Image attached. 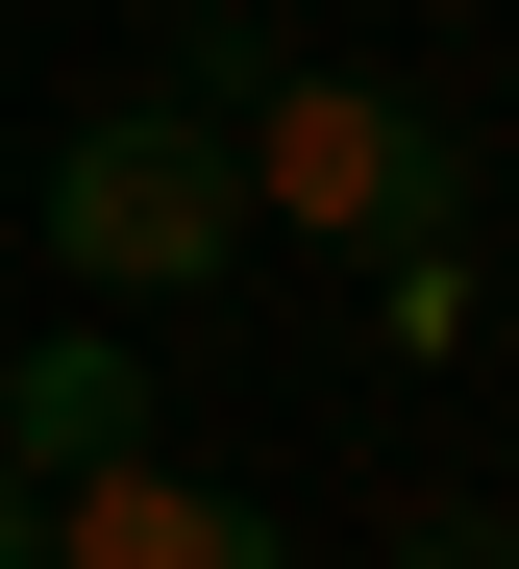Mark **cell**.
I'll use <instances>...</instances> for the list:
<instances>
[{
  "mask_svg": "<svg viewBox=\"0 0 519 569\" xmlns=\"http://www.w3.org/2000/svg\"><path fill=\"white\" fill-rule=\"evenodd\" d=\"M223 149H248V223L347 248V272H396V248H470V149H446V100H421V74H322V50H297L272 100L223 124Z\"/></svg>",
  "mask_w": 519,
  "mask_h": 569,
  "instance_id": "6da1fadb",
  "label": "cell"
},
{
  "mask_svg": "<svg viewBox=\"0 0 519 569\" xmlns=\"http://www.w3.org/2000/svg\"><path fill=\"white\" fill-rule=\"evenodd\" d=\"M26 199H50V272H74L99 322H124V298H198V272H248V149L198 124V100H99V124H50Z\"/></svg>",
  "mask_w": 519,
  "mask_h": 569,
  "instance_id": "7a4b0ae2",
  "label": "cell"
},
{
  "mask_svg": "<svg viewBox=\"0 0 519 569\" xmlns=\"http://www.w3.org/2000/svg\"><path fill=\"white\" fill-rule=\"evenodd\" d=\"M50 569H297V520L248 496V470H74V496H50Z\"/></svg>",
  "mask_w": 519,
  "mask_h": 569,
  "instance_id": "3957f363",
  "label": "cell"
},
{
  "mask_svg": "<svg viewBox=\"0 0 519 569\" xmlns=\"http://www.w3.org/2000/svg\"><path fill=\"white\" fill-rule=\"evenodd\" d=\"M0 470H26V496H74V470H149V347L124 322H26V371H0Z\"/></svg>",
  "mask_w": 519,
  "mask_h": 569,
  "instance_id": "277c9868",
  "label": "cell"
},
{
  "mask_svg": "<svg viewBox=\"0 0 519 569\" xmlns=\"http://www.w3.org/2000/svg\"><path fill=\"white\" fill-rule=\"evenodd\" d=\"M272 74H297V50L248 26V0H198V26H173V74H149V100H198V124H248V100H272Z\"/></svg>",
  "mask_w": 519,
  "mask_h": 569,
  "instance_id": "5b68a950",
  "label": "cell"
},
{
  "mask_svg": "<svg viewBox=\"0 0 519 569\" xmlns=\"http://www.w3.org/2000/svg\"><path fill=\"white\" fill-rule=\"evenodd\" d=\"M371 322H396V347L446 371V347H470V248H396V272H371Z\"/></svg>",
  "mask_w": 519,
  "mask_h": 569,
  "instance_id": "8992f818",
  "label": "cell"
},
{
  "mask_svg": "<svg viewBox=\"0 0 519 569\" xmlns=\"http://www.w3.org/2000/svg\"><path fill=\"white\" fill-rule=\"evenodd\" d=\"M396 569H519V520H495V496H421V520H396Z\"/></svg>",
  "mask_w": 519,
  "mask_h": 569,
  "instance_id": "52a82bcc",
  "label": "cell"
},
{
  "mask_svg": "<svg viewBox=\"0 0 519 569\" xmlns=\"http://www.w3.org/2000/svg\"><path fill=\"white\" fill-rule=\"evenodd\" d=\"M0 569H50V496H26V470H0Z\"/></svg>",
  "mask_w": 519,
  "mask_h": 569,
  "instance_id": "ba28073f",
  "label": "cell"
}]
</instances>
